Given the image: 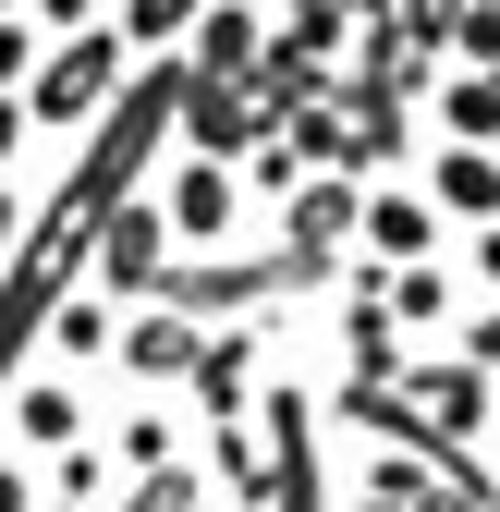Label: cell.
Here are the masks:
<instances>
[{
  "label": "cell",
  "instance_id": "cell-1",
  "mask_svg": "<svg viewBox=\"0 0 500 512\" xmlns=\"http://www.w3.org/2000/svg\"><path fill=\"white\" fill-rule=\"evenodd\" d=\"M25 110H37V135H74V122L122 110V37H110V25H86V37H49V61H37Z\"/></svg>",
  "mask_w": 500,
  "mask_h": 512
},
{
  "label": "cell",
  "instance_id": "cell-2",
  "mask_svg": "<svg viewBox=\"0 0 500 512\" xmlns=\"http://www.w3.org/2000/svg\"><path fill=\"white\" fill-rule=\"evenodd\" d=\"M257 427H269V512H342L330 500V464H318V403H305V391H269Z\"/></svg>",
  "mask_w": 500,
  "mask_h": 512
},
{
  "label": "cell",
  "instance_id": "cell-3",
  "mask_svg": "<svg viewBox=\"0 0 500 512\" xmlns=\"http://www.w3.org/2000/svg\"><path fill=\"white\" fill-rule=\"evenodd\" d=\"M159 220H171V244H232V232H244V183H232V159H183L171 196H159Z\"/></svg>",
  "mask_w": 500,
  "mask_h": 512
},
{
  "label": "cell",
  "instance_id": "cell-4",
  "mask_svg": "<svg viewBox=\"0 0 500 512\" xmlns=\"http://www.w3.org/2000/svg\"><path fill=\"white\" fill-rule=\"evenodd\" d=\"M354 232H366V256H379V269H427V256H440V208L403 196V183H379Z\"/></svg>",
  "mask_w": 500,
  "mask_h": 512
},
{
  "label": "cell",
  "instance_id": "cell-5",
  "mask_svg": "<svg viewBox=\"0 0 500 512\" xmlns=\"http://www.w3.org/2000/svg\"><path fill=\"white\" fill-rule=\"evenodd\" d=\"M196 354H208V330L183 305H147V317H122V366L135 378H196Z\"/></svg>",
  "mask_w": 500,
  "mask_h": 512
},
{
  "label": "cell",
  "instance_id": "cell-6",
  "mask_svg": "<svg viewBox=\"0 0 500 512\" xmlns=\"http://www.w3.org/2000/svg\"><path fill=\"white\" fill-rule=\"evenodd\" d=\"M427 208H440V220H488V232H500V147H440V171H427Z\"/></svg>",
  "mask_w": 500,
  "mask_h": 512
},
{
  "label": "cell",
  "instance_id": "cell-7",
  "mask_svg": "<svg viewBox=\"0 0 500 512\" xmlns=\"http://www.w3.org/2000/svg\"><path fill=\"white\" fill-rule=\"evenodd\" d=\"M74 391H61V378H25V391H13V439H37V452H74Z\"/></svg>",
  "mask_w": 500,
  "mask_h": 512
},
{
  "label": "cell",
  "instance_id": "cell-8",
  "mask_svg": "<svg viewBox=\"0 0 500 512\" xmlns=\"http://www.w3.org/2000/svg\"><path fill=\"white\" fill-rule=\"evenodd\" d=\"M244 366H257V354H244L232 330H208V354H196V378H183V391H196V403L232 427V415H244Z\"/></svg>",
  "mask_w": 500,
  "mask_h": 512
},
{
  "label": "cell",
  "instance_id": "cell-9",
  "mask_svg": "<svg viewBox=\"0 0 500 512\" xmlns=\"http://www.w3.org/2000/svg\"><path fill=\"white\" fill-rule=\"evenodd\" d=\"M440 122H452V147H500V74H452Z\"/></svg>",
  "mask_w": 500,
  "mask_h": 512
},
{
  "label": "cell",
  "instance_id": "cell-10",
  "mask_svg": "<svg viewBox=\"0 0 500 512\" xmlns=\"http://www.w3.org/2000/svg\"><path fill=\"white\" fill-rule=\"evenodd\" d=\"M122 293H61V317H49V342L61 354H122V317H110Z\"/></svg>",
  "mask_w": 500,
  "mask_h": 512
},
{
  "label": "cell",
  "instance_id": "cell-11",
  "mask_svg": "<svg viewBox=\"0 0 500 512\" xmlns=\"http://www.w3.org/2000/svg\"><path fill=\"white\" fill-rule=\"evenodd\" d=\"M391 317L440 330V317H452V281H440V269H391Z\"/></svg>",
  "mask_w": 500,
  "mask_h": 512
},
{
  "label": "cell",
  "instance_id": "cell-12",
  "mask_svg": "<svg viewBox=\"0 0 500 512\" xmlns=\"http://www.w3.org/2000/svg\"><path fill=\"white\" fill-rule=\"evenodd\" d=\"M110 512H196V476H183V464H159V476H135V488H122Z\"/></svg>",
  "mask_w": 500,
  "mask_h": 512
},
{
  "label": "cell",
  "instance_id": "cell-13",
  "mask_svg": "<svg viewBox=\"0 0 500 512\" xmlns=\"http://www.w3.org/2000/svg\"><path fill=\"white\" fill-rule=\"evenodd\" d=\"M49 500L86 512V500H98V452H49Z\"/></svg>",
  "mask_w": 500,
  "mask_h": 512
},
{
  "label": "cell",
  "instance_id": "cell-14",
  "mask_svg": "<svg viewBox=\"0 0 500 512\" xmlns=\"http://www.w3.org/2000/svg\"><path fill=\"white\" fill-rule=\"evenodd\" d=\"M122 464L159 476V464H171V415H135V427H122Z\"/></svg>",
  "mask_w": 500,
  "mask_h": 512
},
{
  "label": "cell",
  "instance_id": "cell-15",
  "mask_svg": "<svg viewBox=\"0 0 500 512\" xmlns=\"http://www.w3.org/2000/svg\"><path fill=\"white\" fill-rule=\"evenodd\" d=\"M464 366H500V305H488V317H464Z\"/></svg>",
  "mask_w": 500,
  "mask_h": 512
},
{
  "label": "cell",
  "instance_id": "cell-16",
  "mask_svg": "<svg viewBox=\"0 0 500 512\" xmlns=\"http://www.w3.org/2000/svg\"><path fill=\"white\" fill-rule=\"evenodd\" d=\"M0 512H37V488H25V464H0Z\"/></svg>",
  "mask_w": 500,
  "mask_h": 512
}]
</instances>
